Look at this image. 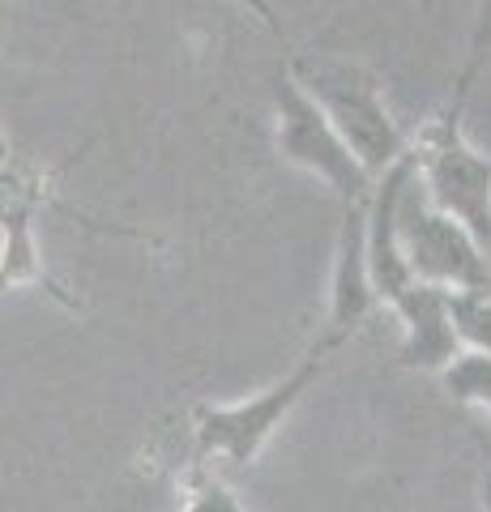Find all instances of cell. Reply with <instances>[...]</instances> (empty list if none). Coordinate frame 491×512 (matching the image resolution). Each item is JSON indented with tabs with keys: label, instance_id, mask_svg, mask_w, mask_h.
I'll return each mask as SVG.
<instances>
[{
	"label": "cell",
	"instance_id": "cell-1",
	"mask_svg": "<svg viewBox=\"0 0 491 512\" xmlns=\"http://www.w3.org/2000/svg\"><path fill=\"white\" fill-rule=\"evenodd\" d=\"M325 346H308V355L299 359L287 376H278L274 384H265L244 402H197L193 406V470H244L252 466L269 440L278 436V427L291 419V410L304 402V393L312 389L321 372L329 367Z\"/></svg>",
	"mask_w": 491,
	"mask_h": 512
},
{
	"label": "cell",
	"instance_id": "cell-2",
	"mask_svg": "<svg viewBox=\"0 0 491 512\" xmlns=\"http://www.w3.org/2000/svg\"><path fill=\"white\" fill-rule=\"evenodd\" d=\"M291 69L312 99L325 107V116L338 124V133L346 137L359 163L372 171V180H380L415 150V137H406L402 124L393 120L385 86L368 64L346 56H291Z\"/></svg>",
	"mask_w": 491,
	"mask_h": 512
},
{
	"label": "cell",
	"instance_id": "cell-3",
	"mask_svg": "<svg viewBox=\"0 0 491 512\" xmlns=\"http://www.w3.org/2000/svg\"><path fill=\"white\" fill-rule=\"evenodd\" d=\"M474 69H462L440 111L419 128V180L440 210L483 239L491 248V158L466 133V103L474 90Z\"/></svg>",
	"mask_w": 491,
	"mask_h": 512
},
{
	"label": "cell",
	"instance_id": "cell-4",
	"mask_svg": "<svg viewBox=\"0 0 491 512\" xmlns=\"http://www.w3.org/2000/svg\"><path fill=\"white\" fill-rule=\"evenodd\" d=\"M269 103H274V150L282 163L321 180L342 205L372 197V171L359 163L355 150L346 146V137L338 133V124L325 116V107L295 77L291 60H282L269 77Z\"/></svg>",
	"mask_w": 491,
	"mask_h": 512
},
{
	"label": "cell",
	"instance_id": "cell-5",
	"mask_svg": "<svg viewBox=\"0 0 491 512\" xmlns=\"http://www.w3.org/2000/svg\"><path fill=\"white\" fill-rule=\"evenodd\" d=\"M398 239L415 282L440 286V291H487L491 286V248L466 222H457L427 197L419 167L402 188Z\"/></svg>",
	"mask_w": 491,
	"mask_h": 512
},
{
	"label": "cell",
	"instance_id": "cell-6",
	"mask_svg": "<svg viewBox=\"0 0 491 512\" xmlns=\"http://www.w3.org/2000/svg\"><path fill=\"white\" fill-rule=\"evenodd\" d=\"M368 201L342 205V227L334 239V265H329L325 325L312 338L316 346H325L329 355H338V350L368 325V316L380 308L376 278H372V252H368Z\"/></svg>",
	"mask_w": 491,
	"mask_h": 512
},
{
	"label": "cell",
	"instance_id": "cell-7",
	"mask_svg": "<svg viewBox=\"0 0 491 512\" xmlns=\"http://www.w3.org/2000/svg\"><path fill=\"white\" fill-rule=\"evenodd\" d=\"M389 312L398 316V325H402L398 363L406 372L440 376L457 355H462V338H457V325H453L449 291L415 282L398 303H389Z\"/></svg>",
	"mask_w": 491,
	"mask_h": 512
},
{
	"label": "cell",
	"instance_id": "cell-8",
	"mask_svg": "<svg viewBox=\"0 0 491 512\" xmlns=\"http://www.w3.org/2000/svg\"><path fill=\"white\" fill-rule=\"evenodd\" d=\"M35 214H39V201L26 197V192L5 180V218H0V231H5V286H43V291L60 295L52 278H47V261H43V248H39V235H35Z\"/></svg>",
	"mask_w": 491,
	"mask_h": 512
},
{
	"label": "cell",
	"instance_id": "cell-9",
	"mask_svg": "<svg viewBox=\"0 0 491 512\" xmlns=\"http://www.w3.org/2000/svg\"><path fill=\"white\" fill-rule=\"evenodd\" d=\"M436 380H440V393H445L453 406H462L466 414L479 419V427L487 431V444H491V355L462 350Z\"/></svg>",
	"mask_w": 491,
	"mask_h": 512
},
{
	"label": "cell",
	"instance_id": "cell-10",
	"mask_svg": "<svg viewBox=\"0 0 491 512\" xmlns=\"http://www.w3.org/2000/svg\"><path fill=\"white\" fill-rule=\"evenodd\" d=\"M453 303V325L462 350H479L491 355V286L487 291H449Z\"/></svg>",
	"mask_w": 491,
	"mask_h": 512
},
{
	"label": "cell",
	"instance_id": "cell-11",
	"mask_svg": "<svg viewBox=\"0 0 491 512\" xmlns=\"http://www.w3.org/2000/svg\"><path fill=\"white\" fill-rule=\"evenodd\" d=\"M176 512H248L240 495L227 487L223 474L214 470H188L184 478V504Z\"/></svg>",
	"mask_w": 491,
	"mask_h": 512
},
{
	"label": "cell",
	"instance_id": "cell-12",
	"mask_svg": "<svg viewBox=\"0 0 491 512\" xmlns=\"http://www.w3.org/2000/svg\"><path fill=\"white\" fill-rule=\"evenodd\" d=\"M487 52H491V18L474 26V35H470V56H466V69L479 73V69H483V60H487Z\"/></svg>",
	"mask_w": 491,
	"mask_h": 512
},
{
	"label": "cell",
	"instance_id": "cell-13",
	"mask_svg": "<svg viewBox=\"0 0 491 512\" xmlns=\"http://www.w3.org/2000/svg\"><path fill=\"white\" fill-rule=\"evenodd\" d=\"M244 5H248V13H252V18H261V22H265V30H269V35L287 43V26L278 22V13H274V5H269V0H244Z\"/></svg>",
	"mask_w": 491,
	"mask_h": 512
},
{
	"label": "cell",
	"instance_id": "cell-14",
	"mask_svg": "<svg viewBox=\"0 0 491 512\" xmlns=\"http://www.w3.org/2000/svg\"><path fill=\"white\" fill-rule=\"evenodd\" d=\"M479 504H483V512H491V466L479 478Z\"/></svg>",
	"mask_w": 491,
	"mask_h": 512
},
{
	"label": "cell",
	"instance_id": "cell-15",
	"mask_svg": "<svg viewBox=\"0 0 491 512\" xmlns=\"http://www.w3.org/2000/svg\"><path fill=\"white\" fill-rule=\"evenodd\" d=\"M487 18H491V0H479V18H474V26L487 22Z\"/></svg>",
	"mask_w": 491,
	"mask_h": 512
},
{
	"label": "cell",
	"instance_id": "cell-16",
	"mask_svg": "<svg viewBox=\"0 0 491 512\" xmlns=\"http://www.w3.org/2000/svg\"><path fill=\"white\" fill-rule=\"evenodd\" d=\"M487 461H491V453H487Z\"/></svg>",
	"mask_w": 491,
	"mask_h": 512
}]
</instances>
